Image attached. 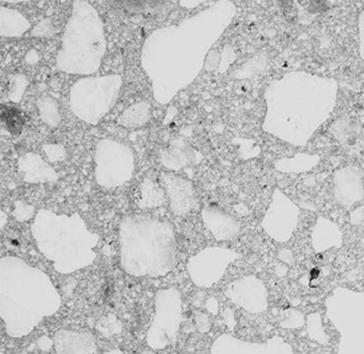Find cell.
Returning <instances> with one entry per match:
<instances>
[{"instance_id":"7","label":"cell","mask_w":364,"mask_h":354,"mask_svg":"<svg viewBox=\"0 0 364 354\" xmlns=\"http://www.w3.org/2000/svg\"><path fill=\"white\" fill-rule=\"evenodd\" d=\"M138 205L142 208H151L164 204V192L159 183L144 179L138 192Z\"/></svg>"},{"instance_id":"12","label":"cell","mask_w":364,"mask_h":354,"mask_svg":"<svg viewBox=\"0 0 364 354\" xmlns=\"http://www.w3.org/2000/svg\"><path fill=\"white\" fill-rule=\"evenodd\" d=\"M104 354H123V352L120 351V350H112V351L106 352Z\"/></svg>"},{"instance_id":"11","label":"cell","mask_w":364,"mask_h":354,"mask_svg":"<svg viewBox=\"0 0 364 354\" xmlns=\"http://www.w3.org/2000/svg\"><path fill=\"white\" fill-rule=\"evenodd\" d=\"M205 307L210 313H214V315H217V313H218L219 305L218 301H217L216 299H208V300L206 301Z\"/></svg>"},{"instance_id":"13","label":"cell","mask_w":364,"mask_h":354,"mask_svg":"<svg viewBox=\"0 0 364 354\" xmlns=\"http://www.w3.org/2000/svg\"><path fill=\"white\" fill-rule=\"evenodd\" d=\"M141 354H155V353H154V352L146 351V352H142Z\"/></svg>"},{"instance_id":"4","label":"cell","mask_w":364,"mask_h":354,"mask_svg":"<svg viewBox=\"0 0 364 354\" xmlns=\"http://www.w3.org/2000/svg\"><path fill=\"white\" fill-rule=\"evenodd\" d=\"M57 354H97L95 337L88 332L59 330L54 335Z\"/></svg>"},{"instance_id":"3","label":"cell","mask_w":364,"mask_h":354,"mask_svg":"<svg viewBox=\"0 0 364 354\" xmlns=\"http://www.w3.org/2000/svg\"><path fill=\"white\" fill-rule=\"evenodd\" d=\"M235 254L221 247H208L187 262V271L198 287L210 288L225 274Z\"/></svg>"},{"instance_id":"5","label":"cell","mask_w":364,"mask_h":354,"mask_svg":"<svg viewBox=\"0 0 364 354\" xmlns=\"http://www.w3.org/2000/svg\"><path fill=\"white\" fill-rule=\"evenodd\" d=\"M170 198V205L176 215H186L195 205V193L189 181L169 174L161 176Z\"/></svg>"},{"instance_id":"8","label":"cell","mask_w":364,"mask_h":354,"mask_svg":"<svg viewBox=\"0 0 364 354\" xmlns=\"http://www.w3.org/2000/svg\"><path fill=\"white\" fill-rule=\"evenodd\" d=\"M1 119H3L6 127L11 134H20L23 127V119L20 111L14 108H3Z\"/></svg>"},{"instance_id":"2","label":"cell","mask_w":364,"mask_h":354,"mask_svg":"<svg viewBox=\"0 0 364 354\" xmlns=\"http://www.w3.org/2000/svg\"><path fill=\"white\" fill-rule=\"evenodd\" d=\"M154 318L146 334V343L153 350L174 345L182 323V296L176 287L159 290L154 300Z\"/></svg>"},{"instance_id":"1","label":"cell","mask_w":364,"mask_h":354,"mask_svg":"<svg viewBox=\"0 0 364 354\" xmlns=\"http://www.w3.org/2000/svg\"><path fill=\"white\" fill-rule=\"evenodd\" d=\"M60 305V294L46 273L20 258L1 259L0 315L10 337L31 334L44 318L57 313Z\"/></svg>"},{"instance_id":"10","label":"cell","mask_w":364,"mask_h":354,"mask_svg":"<svg viewBox=\"0 0 364 354\" xmlns=\"http://www.w3.org/2000/svg\"><path fill=\"white\" fill-rule=\"evenodd\" d=\"M37 345L42 351H50L52 349L53 345H54V339L50 338L48 335H44V336H41L38 339Z\"/></svg>"},{"instance_id":"14","label":"cell","mask_w":364,"mask_h":354,"mask_svg":"<svg viewBox=\"0 0 364 354\" xmlns=\"http://www.w3.org/2000/svg\"><path fill=\"white\" fill-rule=\"evenodd\" d=\"M1 354H7V353H4V352H3V353H1ZM20 354H22V353H20Z\"/></svg>"},{"instance_id":"9","label":"cell","mask_w":364,"mask_h":354,"mask_svg":"<svg viewBox=\"0 0 364 354\" xmlns=\"http://www.w3.org/2000/svg\"><path fill=\"white\" fill-rule=\"evenodd\" d=\"M196 326H197L198 331L200 333H208L210 330V321L208 319V315L202 313V311H197L195 315Z\"/></svg>"},{"instance_id":"6","label":"cell","mask_w":364,"mask_h":354,"mask_svg":"<svg viewBox=\"0 0 364 354\" xmlns=\"http://www.w3.org/2000/svg\"><path fill=\"white\" fill-rule=\"evenodd\" d=\"M265 345L221 335L213 343L210 354H265Z\"/></svg>"}]
</instances>
